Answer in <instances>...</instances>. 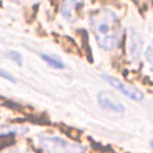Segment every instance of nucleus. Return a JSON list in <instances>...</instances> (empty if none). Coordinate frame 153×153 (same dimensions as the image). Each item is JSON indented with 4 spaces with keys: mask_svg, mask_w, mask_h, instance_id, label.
I'll return each instance as SVG.
<instances>
[{
    "mask_svg": "<svg viewBox=\"0 0 153 153\" xmlns=\"http://www.w3.org/2000/svg\"><path fill=\"white\" fill-rule=\"evenodd\" d=\"M126 51L131 65H137L143 51V38L135 27H128L126 31Z\"/></svg>",
    "mask_w": 153,
    "mask_h": 153,
    "instance_id": "7ed1b4c3",
    "label": "nucleus"
},
{
    "mask_svg": "<svg viewBox=\"0 0 153 153\" xmlns=\"http://www.w3.org/2000/svg\"><path fill=\"white\" fill-rule=\"evenodd\" d=\"M0 78H2V79H5V80H8V81H11V82H16V79H14L8 72H6L5 69H1V68H0Z\"/></svg>",
    "mask_w": 153,
    "mask_h": 153,
    "instance_id": "9d476101",
    "label": "nucleus"
},
{
    "mask_svg": "<svg viewBox=\"0 0 153 153\" xmlns=\"http://www.w3.org/2000/svg\"><path fill=\"white\" fill-rule=\"evenodd\" d=\"M8 59L11 60V61H13L16 65H18V66H22V63H23V57H22V55L18 53V51H14V50H11V51H8Z\"/></svg>",
    "mask_w": 153,
    "mask_h": 153,
    "instance_id": "1a4fd4ad",
    "label": "nucleus"
},
{
    "mask_svg": "<svg viewBox=\"0 0 153 153\" xmlns=\"http://www.w3.org/2000/svg\"><path fill=\"white\" fill-rule=\"evenodd\" d=\"M151 147H152V148H153V139H152V140H151Z\"/></svg>",
    "mask_w": 153,
    "mask_h": 153,
    "instance_id": "f8f14e48",
    "label": "nucleus"
},
{
    "mask_svg": "<svg viewBox=\"0 0 153 153\" xmlns=\"http://www.w3.org/2000/svg\"><path fill=\"white\" fill-rule=\"evenodd\" d=\"M143 57H145V61L147 62L151 72L153 73V37L143 51Z\"/></svg>",
    "mask_w": 153,
    "mask_h": 153,
    "instance_id": "6e6552de",
    "label": "nucleus"
},
{
    "mask_svg": "<svg viewBox=\"0 0 153 153\" xmlns=\"http://www.w3.org/2000/svg\"><path fill=\"white\" fill-rule=\"evenodd\" d=\"M37 145L45 153H84V147L80 143L61 136H38Z\"/></svg>",
    "mask_w": 153,
    "mask_h": 153,
    "instance_id": "f03ea898",
    "label": "nucleus"
},
{
    "mask_svg": "<svg viewBox=\"0 0 153 153\" xmlns=\"http://www.w3.org/2000/svg\"><path fill=\"white\" fill-rule=\"evenodd\" d=\"M97 100L99 103V105L103 108V109H106L109 111H112V112H117V114H122L126 111L124 109V105L117 100L116 98H114L111 94H109L108 92H99L98 96H97Z\"/></svg>",
    "mask_w": 153,
    "mask_h": 153,
    "instance_id": "39448f33",
    "label": "nucleus"
},
{
    "mask_svg": "<svg viewBox=\"0 0 153 153\" xmlns=\"http://www.w3.org/2000/svg\"><path fill=\"white\" fill-rule=\"evenodd\" d=\"M84 0H62L61 2V16L66 20H72L74 18L75 12L79 10Z\"/></svg>",
    "mask_w": 153,
    "mask_h": 153,
    "instance_id": "423d86ee",
    "label": "nucleus"
},
{
    "mask_svg": "<svg viewBox=\"0 0 153 153\" xmlns=\"http://www.w3.org/2000/svg\"><path fill=\"white\" fill-rule=\"evenodd\" d=\"M39 56L47 65H49L53 68H57V69H63L65 68V62L57 56H54V55H50V54H47V53H41Z\"/></svg>",
    "mask_w": 153,
    "mask_h": 153,
    "instance_id": "0eeeda50",
    "label": "nucleus"
},
{
    "mask_svg": "<svg viewBox=\"0 0 153 153\" xmlns=\"http://www.w3.org/2000/svg\"><path fill=\"white\" fill-rule=\"evenodd\" d=\"M102 78L108 82L110 84L115 90H117L118 92H121L123 96H126L127 98L131 99V100H135V102H140L143 99V93L135 86H131L112 75H109V74H102Z\"/></svg>",
    "mask_w": 153,
    "mask_h": 153,
    "instance_id": "20e7f679",
    "label": "nucleus"
},
{
    "mask_svg": "<svg viewBox=\"0 0 153 153\" xmlns=\"http://www.w3.org/2000/svg\"><path fill=\"white\" fill-rule=\"evenodd\" d=\"M6 153H18V152H16V151H10V152H6Z\"/></svg>",
    "mask_w": 153,
    "mask_h": 153,
    "instance_id": "9b49d317",
    "label": "nucleus"
},
{
    "mask_svg": "<svg viewBox=\"0 0 153 153\" xmlns=\"http://www.w3.org/2000/svg\"><path fill=\"white\" fill-rule=\"evenodd\" d=\"M90 26L97 44L103 50L111 51L121 45L124 32L118 16L111 8L94 10L90 14Z\"/></svg>",
    "mask_w": 153,
    "mask_h": 153,
    "instance_id": "f257e3e1",
    "label": "nucleus"
}]
</instances>
